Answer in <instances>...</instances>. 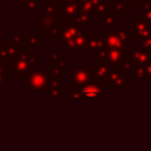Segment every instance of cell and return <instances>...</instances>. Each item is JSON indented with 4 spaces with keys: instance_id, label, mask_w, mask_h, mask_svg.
<instances>
[{
    "instance_id": "obj_1",
    "label": "cell",
    "mask_w": 151,
    "mask_h": 151,
    "mask_svg": "<svg viewBox=\"0 0 151 151\" xmlns=\"http://www.w3.org/2000/svg\"><path fill=\"white\" fill-rule=\"evenodd\" d=\"M37 65L38 63L35 55H33L32 51L27 48L26 51H21V53L18 57L9 61L11 72H13L15 77L27 76L31 71H33L37 67Z\"/></svg>"
},
{
    "instance_id": "obj_2",
    "label": "cell",
    "mask_w": 151,
    "mask_h": 151,
    "mask_svg": "<svg viewBox=\"0 0 151 151\" xmlns=\"http://www.w3.org/2000/svg\"><path fill=\"white\" fill-rule=\"evenodd\" d=\"M26 85L35 93H46L50 86V78L47 71H44L41 65H37V67L27 74Z\"/></svg>"
},
{
    "instance_id": "obj_3",
    "label": "cell",
    "mask_w": 151,
    "mask_h": 151,
    "mask_svg": "<svg viewBox=\"0 0 151 151\" xmlns=\"http://www.w3.org/2000/svg\"><path fill=\"white\" fill-rule=\"evenodd\" d=\"M70 81L77 87L81 88L87 83L94 80V66H79L74 70H70Z\"/></svg>"
},
{
    "instance_id": "obj_4",
    "label": "cell",
    "mask_w": 151,
    "mask_h": 151,
    "mask_svg": "<svg viewBox=\"0 0 151 151\" xmlns=\"http://www.w3.org/2000/svg\"><path fill=\"white\" fill-rule=\"evenodd\" d=\"M83 33H85V29L80 28L73 21L63 24V25H60V32H59V37L57 39L58 44L63 46L64 44H67V42L72 41L73 39H76L77 37H79Z\"/></svg>"
},
{
    "instance_id": "obj_5",
    "label": "cell",
    "mask_w": 151,
    "mask_h": 151,
    "mask_svg": "<svg viewBox=\"0 0 151 151\" xmlns=\"http://www.w3.org/2000/svg\"><path fill=\"white\" fill-rule=\"evenodd\" d=\"M59 24V18L50 15L45 12H39L37 14V32L41 34H48L50 31Z\"/></svg>"
},
{
    "instance_id": "obj_6",
    "label": "cell",
    "mask_w": 151,
    "mask_h": 151,
    "mask_svg": "<svg viewBox=\"0 0 151 151\" xmlns=\"http://www.w3.org/2000/svg\"><path fill=\"white\" fill-rule=\"evenodd\" d=\"M80 12L78 2H63L59 6V24L72 22Z\"/></svg>"
},
{
    "instance_id": "obj_7",
    "label": "cell",
    "mask_w": 151,
    "mask_h": 151,
    "mask_svg": "<svg viewBox=\"0 0 151 151\" xmlns=\"http://www.w3.org/2000/svg\"><path fill=\"white\" fill-rule=\"evenodd\" d=\"M105 83H106V86H107V87L114 86L118 92H122V91L124 90V87L127 86L129 80H127L126 77L123 76V70H122V67L113 66L112 70H111V72H110L109 78H107V80H106Z\"/></svg>"
},
{
    "instance_id": "obj_8",
    "label": "cell",
    "mask_w": 151,
    "mask_h": 151,
    "mask_svg": "<svg viewBox=\"0 0 151 151\" xmlns=\"http://www.w3.org/2000/svg\"><path fill=\"white\" fill-rule=\"evenodd\" d=\"M96 66H94V80L99 84H103L107 80L110 72L113 67V65L106 60V59H96Z\"/></svg>"
},
{
    "instance_id": "obj_9",
    "label": "cell",
    "mask_w": 151,
    "mask_h": 151,
    "mask_svg": "<svg viewBox=\"0 0 151 151\" xmlns=\"http://www.w3.org/2000/svg\"><path fill=\"white\" fill-rule=\"evenodd\" d=\"M105 46L104 35L100 34H87V42L85 47V53L87 55L97 54Z\"/></svg>"
},
{
    "instance_id": "obj_10",
    "label": "cell",
    "mask_w": 151,
    "mask_h": 151,
    "mask_svg": "<svg viewBox=\"0 0 151 151\" xmlns=\"http://www.w3.org/2000/svg\"><path fill=\"white\" fill-rule=\"evenodd\" d=\"M86 42H87V34L83 33L79 37H77L76 39H73L72 41L64 44L63 48L65 51H67L68 54H71V55H79L80 51L86 47Z\"/></svg>"
},
{
    "instance_id": "obj_11",
    "label": "cell",
    "mask_w": 151,
    "mask_h": 151,
    "mask_svg": "<svg viewBox=\"0 0 151 151\" xmlns=\"http://www.w3.org/2000/svg\"><path fill=\"white\" fill-rule=\"evenodd\" d=\"M101 84L97 83L96 80H92L84 85L80 88V98H87V99H99L101 97Z\"/></svg>"
},
{
    "instance_id": "obj_12",
    "label": "cell",
    "mask_w": 151,
    "mask_h": 151,
    "mask_svg": "<svg viewBox=\"0 0 151 151\" xmlns=\"http://www.w3.org/2000/svg\"><path fill=\"white\" fill-rule=\"evenodd\" d=\"M50 99H61L64 98V83L59 79L50 80V86L46 92Z\"/></svg>"
},
{
    "instance_id": "obj_13",
    "label": "cell",
    "mask_w": 151,
    "mask_h": 151,
    "mask_svg": "<svg viewBox=\"0 0 151 151\" xmlns=\"http://www.w3.org/2000/svg\"><path fill=\"white\" fill-rule=\"evenodd\" d=\"M42 34L37 32V34H31V33H24V40H22V45L26 46L27 50L31 51H35L38 48L39 45H41L42 42Z\"/></svg>"
},
{
    "instance_id": "obj_14",
    "label": "cell",
    "mask_w": 151,
    "mask_h": 151,
    "mask_svg": "<svg viewBox=\"0 0 151 151\" xmlns=\"http://www.w3.org/2000/svg\"><path fill=\"white\" fill-rule=\"evenodd\" d=\"M11 81V68L6 65V61L0 59V88L5 87L7 83Z\"/></svg>"
},
{
    "instance_id": "obj_15",
    "label": "cell",
    "mask_w": 151,
    "mask_h": 151,
    "mask_svg": "<svg viewBox=\"0 0 151 151\" xmlns=\"http://www.w3.org/2000/svg\"><path fill=\"white\" fill-rule=\"evenodd\" d=\"M40 7L42 8V12L59 18V5L51 1H40Z\"/></svg>"
},
{
    "instance_id": "obj_16",
    "label": "cell",
    "mask_w": 151,
    "mask_h": 151,
    "mask_svg": "<svg viewBox=\"0 0 151 151\" xmlns=\"http://www.w3.org/2000/svg\"><path fill=\"white\" fill-rule=\"evenodd\" d=\"M104 41H105V45L107 46V47H110V48H122V46H123V42H122V40L117 37V35H114V34H111V33H107L105 37H104Z\"/></svg>"
},
{
    "instance_id": "obj_17",
    "label": "cell",
    "mask_w": 151,
    "mask_h": 151,
    "mask_svg": "<svg viewBox=\"0 0 151 151\" xmlns=\"http://www.w3.org/2000/svg\"><path fill=\"white\" fill-rule=\"evenodd\" d=\"M73 22L77 24V25H78L80 28H83V29L88 28V27H90V17H88L87 13L80 11V12L78 13V15L74 18Z\"/></svg>"
},
{
    "instance_id": "obj_18",
    "label": "cell",
    "mask_w": 151,
    "mask_h": 151,
    "mask_svg": "<svg viewBox=\"0 0 151 151\" xmlns=\"http://www.w3.org/2000/svg\"><path fill=\"white\" fill-rule=\"evenodd\" d=\"M47 74H48V78H50V80H53V79H59L60 77H63L64 74H65V72L60 68V67H58L57 65H54V64H52V65H50L48 67H47Z\"/></svg>"
},
{
    "instance_id": "obj_19",
    "label": "cell",
    "mask_w": 151,
    "mask_h": 151,
    "mask_svg": "<svg viewBox=\"0 0 151 151\" xmlns=\"http://www.w3.org/2000/svg\"><path fill=\"white\" fill-rule=\"evenodd\" d=\"M52 64H54V65H57L58 67H60L64 72H70V61L66 60V59L64 58V55H63L59 60H57L55 63H52Z\"/></svg>"
},
{
    "instance_id": "obj_20",
    "label": "cell",
    "mask_w": 151,
    "mask_h": 151,
    "mask_svg": "<svg viewBox=\"0 0 151 151\" xmlns=\"http://www.w3.org/2000/svg\"><path fill=\"white\" fill-rule=\"evenodd\" d=\"M144 74H145V70L142 68V65H138V66L136 67L134 74H133V76H134V77H133L134 81H139V80L144 79Z\"/></svg>"
},
{
    "instance_id": "obj_21",
    "label": "cell",
    "mask_w": 151,
    "mask_h": 151,
    "mask_svg": "<svg viewBox=\"0 0 151 151\" xmlns=\"http://www.w3.org/2000/svg\"><path fill=\"white\" fill-rule=\"evenodd\" d=\"M24 40V33H13L12 34V44L21 46Z\"/></svg>"
},
{
    "instance_id": "obj_22",
    "label": "cell",
    "mask_w": 151,
    "mask_h": 151,
    "mask_svg": "<svg viewBox=\"0 0 151 151\" xmlns=\"http://www.w3.org/2000/svg\"><path fill=\"white\" fill-rule=\"evenodd\" d=\"M59 32H60V24H58L55 27H53V28L50 31V33L47 34V38L51 39V40H53V39H58V37H59Z\"/></svg>"
},
{
    "instance_id": "obj_23",
    "label": "cell",
    "mask_w": 151,
    "mask_h": 151,
    "mask_svg": "<svg viewBox=\"0 0 151 151\" xmlns=\"http://www.w3.org/2000/svg\"><path fill=\"white\" fill-rule=\"evenodd\" d=\"M47 55H48V59L52 61V63H55L57 60H59L63 55L61 54H59L57 51H54V50H48L47 51Z\"/></svg>"
},
{
    "instance_id": "obj_24",
    "label": "cell",
    "mask_w": 151,
    "mask_h": 151,
    "mask_svg": "<svg viewBox=\"0 0 151 151\" xmlns=\"http://www.w3.org/2000/svg\"><path fill=\"white\" fill-rule=\"evenodd\" d=\"M40 7V1H37V0H32L31 2H28V5L25 7L26 9L28 11H38V8Z\"/></svg>"
},
{
    "instance_id": "obj_25",
    "label": "cell",
    "mask_w": 151,
    "mask_h": 151,
    "mask_svg": "<svg viewBox=\"0 0 151 151\" xmlns=\"http://www.w3.org/2000/svg\"><path fill=\"white\" fill-rule=\"evenodd\" d=\"M120 67H122L123 71H129V70L132 68V63H131V61H125V60H123V63L120 64Z\"/></svg>"
},
{
    "instance_id": "obj_26",
    "label": "cell",
    "mask_w": 151,
    "mask_h": 151,
    "mask_svg": "<svg viewBox=\"0 0 151 151\" xmlns=\"http://www.w3.org/2000/svg\"><path fill=\"white\" fill-rule=\"evenodd\" d=\"M144 80L151 81V65H149L145 68V74H144Z\"/></svg>"
},
{
    "instance_id": "obj_27",
    "label": "cell",
    "mask_w": 151,
    "mask_h": 151,
    "mask_svg": "<svg viewBox=\"0 0 151 151\" xmlns=\"http://www.w3.org/2000/svg\"><path fill=\"white\" fill-rule=\"evenodd\" d=\"M5 44V29L0 27V46Z\"/></svg>"
},
{
    "instance_id": "obj_28",
    "label": "cell",
    "mask_w": 151,
    "mask_h": 151,
    "mask_svg": "<svg viewBox=\"0 0 151 151\" xmlns=\"http://www.w3.org/2000/svg\"><path fill=\"white\" fill-rule=\"evenodd\" d=\"M32 0H19V5L22 7H26L28 5V2H31Z\"/></svg>"
},
{
    "instance_id": "obj_29",
    "label": "cell",
    "mask_w": 151,
    "mask_h": 151,
    "mask_svg": "<svg viewBox=\"0 0 151 151\" xmlns=\"http://www.w3.org/2000/svg\"><path fill=\"white\" fill-rule=\"evenodd\" d=\"M6 2H9V5L12 7H14V6H17V4H19V0H6Z\"/></svg>"
},
{
    "instance_id": "obj_30",
    "label": "cell",
    "mask_w": 151,
    "mask_h": 151,
    "mask_svg": "<svg viewBox=\"0 0 151 151\" xmlns=\"http://www.w3.org/2000/svg\"><path fill=\"white\" fill-rule=\"evenodd\" d=\"M48 1H51V2H53V4H57V5H61L63 4V0H48Z\"/></svg>"
},
{
    "instance_id": "obj_31",
    "label": "cell",
    "mask_w": 151,
    "mask_h": 151,
    "mask_svg": "<svg viewBox=\"0 0 151 151\" xmlns=\"http://www.w3.org/2000/svg\"><path fill=\"white\" fill-rule=\"evenodd\" d=\"M6 5V0H0V8Z\"/></svg>"
},
{
    "instance_id": "obj_32",
    "label": "cell",
    "mask_w": 151,
    "mask_h": 151,
    "mask_svg": "<svg viewBox=\"0 0 151 151\" xmlns=\"http://www.w3.org/2000/svg\"><path fill=\"white\" fill-rule=\"evenodd\" d=\"M74 1L77 2L78 0H63V2H74Z\"/></svg>"
}]
</instances>
